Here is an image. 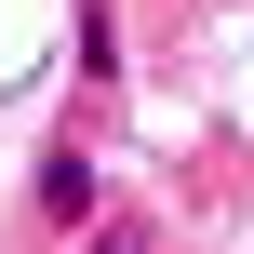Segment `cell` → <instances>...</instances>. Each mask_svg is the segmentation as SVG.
I'll use <instances>...</instances> for the list:
<instances>
[{
  "mask_svg": "<svg viewBox=\"0 0 254 254\" xmlns=\"http://www.w3.org/2000/svg\"><path fill=\"white\" fill-rule=\"evenodd\" d=\"M94 254H134V228H107V241H94Z\"/></svg>",
  "mask_w": 254,
  "mask_h": 254,
  "instance_id": "obj_1",
  "label": "cell"
}]
</instances>
